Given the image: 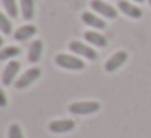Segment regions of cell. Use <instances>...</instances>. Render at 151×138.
<instances>
[{
  "instance_id": "cell-3",
  "label": "cell",
  "mask_w": 151,
  "mask_h": 138,
  "mask_svg": "<svg viewBox=\"0 0 151 138\" xmlns=\"http://www.w3.org/2000/svg\"><path fill=\"white\" fill-rule=\"evenodd\" d=\"M39 76H41V68L33 67V68L26 70V72H24L23 75L18 78V81H15V88H17V89H24V88H28V86L33 85V83L36 81Z\"/></svg>"
},
{
  "instance_id": "cell-22",
  "label": "cell",
  "mask_w": 151,
  "mask_h": 138,
  "mask_svg": "<svg viewBox=\"0 0 151 138\" xmlns=\"http://www.w3.org/2000/svg\"><path fill=\"white\" fill-rule=\"evenodd\" d=\"M148 2H150V5H151V0H148Z\"/></svg>"
},
{
  "instance_id": "cell-20",
  "label": "cell",
  "mask_w": 151,
  "mask_h": 138,
  "mask_svg": "<svg viewBox=\"0 0 151 138\" xmlns=\"http://www.w3.org/2000/svg\"><path fill=\"white\" fill-rule=\"evenodd\" d=\"M2 44H4V39H2V36H0V47H2Z\"/></svg>"
},
{
  "instance_id": "cell-21",
  "label": "cell",
  "mask_w": 151,
  "mask_h": 138,
  "mask_svg": "<svg viewBox=\"0 0 151 138\" xmlns=\"http://www.w3.org/2000/svg\"><path fill=\"white\" fill-rule=\"evenodd\" d=\"M135 2H145V0H135Z\"/></svg>"
},
{
  "instance_id": "cell-18",
  "label": "cell",
  "mask_w": 151,
  "mask_h": 138,
  "mask_svg": "<svg viewBox=\"0 0 151 138\" xmlns=\"http://www.w3.org/2000/svg\"><path fill=\"white\" fill-rule=\"evenodd\" d=\"M8 138H23V132L18 124H12L8 128Z\"/></svg>"
},
{
  "instance_id": "cell-19",
  "label": "cell",
  "mask_w": 151,
  "mask_h": 138,
  "mask_svg": "<svg viewBox=\"0 0 151 138\" xmlns=\"http://www.w3.org/2000/svg\"><path fill=\"white\" fill-rule=\"evenodd\" d=\"M7 104H8L7 94H5V91L2 89V86H0V107H7Z\"/></svg>"
},
{
  "instance_id": "cell-14",
  "label": "cell",
  "mask_w": 151,
  "mask_h": 138,
  "mask_svg": "<svg viewBox=\"0 0 151 138\" xmlns=\"http://www.w3.org/2000/svg\"><path fill=\"white\" fill-rule=\"evenodd\" d=\"M21 4V13L24 20H33L34 17V2L33 0H20Z\"/></svg>"
},
{
  "instance_id": "cell-11",
  "label": "cell",
  "mask_w": 151,
  "mask_h": 138,
  "mask_svg": "<svg viewBox=\"0 0 151 138\" xmlns=\"http://www.w3.org/2000/svg\"><path fill=\"white\" fill-rule=\"evenodd\" d=\"M81 20L85 21L88 26H93V28H96V29H104V28H106L104 20H101L99 17L89 13V12H85V13L81 15Z\"/></svg>"
},
{
  "instance_id": "cell-12",
  "label": "cell",
  "mask_w": 151,
  "mask_h": 138,
  "mask_svg": "<svg viewBox=\"0 0 151 138\" xmlns=\"http://www.w3.org/2000/svg\"><path fill=\"white\" fill-rule=\"evenodd\" d=\"M36 31H37L36 26H33V24H24V26H21L20 29L13 34V36L17 41H26V39H29L31 36H34Z\"/></svg>"
},
{
  "instance_id": "cell-13",
  "label": "cell",
  "mask_w": 151,
  "mask_h": 138,
  "mask_svg": "<svg viewBox=\"0 0 151 138\" xmlns=\"http://www.w3.org/2000/svg\"><path fill=\"white\" fill-rule=\"evenodd\" d=\"M85 37H86L88 42L94 44L96 47H106V46H107V39H106L102 34L96 33V31H88V33L85 34Z\"/></svg>"
},
{
  "instance_id": "cell-9",
  "label": "cell",
  "mask_w": 151,
  "mask_h": 138,
  "mask_svg": "<svg viewBox=\"0 0 151 138\" xmlns=\"http://www.w3.org/2000/svg\"><path fill=\"white\" fill-rule=\"evenodd\" d=\"M119 8H120L122 13H125L127 17H130V18H135V20L141 18V15H143L141 8L135 7L133 4H128V2H125V0H120V2H119Z\"/></svg>"
},
{
  "instance_id": "cell-2",
  "label": "cell",
  "mask_w": 151,
  "mask_h": 138,
  "mask_svg": "<svg viewBox=\"0 0 151 138\" xmlns=\"http://www.w3.org/2000/svg\"><path fill=\"white\" fill-rule=\"evenodd\" d=\"M55 63L65 70H83L85 68V62L75 55H68V54H59L55 57Z\"/></svg>"
},
{
  "instance_id": "cell-15",
  "label": "cell",
  "mask_w": 151,
  "mask_h": 138,
  "mask_svg": "<svg viewBox=\"0 0 151 138\" xmlns=\"http://www.w3.org/2000/svg\"><path fill=\"white\" fill-rule=\"evenodd\" d=\"M20 47H5V49L0 50V60H8V59H13L20 54Z\"/></svg>"
},
{
  "instance_id": "cell-4",
  "label": "cell",
  "mask_w": 151,
  "mask_h": 138,
  "mask_svg": "<svg viewBox=\"0 0 151 138\" xmlns=\"http://www.w3.org/2000/svg\"><path fill=\"white\" fill-rule=\"evenodd\" d=\"M68 47H70V50H72V52L78 54V55L86 57L88 60H96V59H98V54H96V50L91 49L89 46H86V44L80 42V41H72Z\"/></svg>"
},
{
  "instance_id": "cell-17",
  "label": "cell",
  "mask_w": 151,
  "mask_h": 138,
  "mask_svg": "<svg viewBox=\"0 0 151 138\" xmlns=\"http://www.w3.org/2000/svg\"><path fill=\"white\" fill-rule=\"evenodd\" d=\"M0 29L5 34H12V21L0 12Z\"/></svg>"
},
{
  "instance_id": "cell-6",
  "label": "cell",
  "mask_w": 151,
  "mask_h": 138,
  "mask_svg": "<svg viewBox=\"0 0 151 138\" xmlns=\"http://www.w3.org/2000/svg\"><path fill=\"white\" fill-rule=\"evenodd\" d=\"M75 128V122L68 119H60V120H52L49 124V130L52 133H67Z\"/></svg>"
},
{
  "instance_id": "cell-5",
  "label": "cell",
  "mask_w": 151,
  "mask_h": 138,
  "mask_svg": "<svg viewBox=\"0 0 151 138\" xmlns=\"http://www.w3.org/2000/svg\"><path fill=\"white\" fill-rule=\"evenodd\" d=\"M91 8L96 12V13L102 15V17H107V18H117V10L114 7H111L109 4L102 2V0H93L91 2Z\"/></svg>"
},
{
  "instance_id": "cell-1",
  "label": "cell",
  "mask_w": 151,
  "mask_h": 138,
  "mask_svg": "<svg viewBox=\"0 0 151 138\" xmlns=\"http://www.w3.org/2000/svg\"><path fill=\"white\" fill-rule=\"evenodd\" d=\"M99 109H101V104L96 101H80L68 106V111L75 115H89L98 112Z\"/></svg>"
},
{
  "instance_id": "cell-8",
  "label": "cell",
  "mask_w": 151,
  "mask_h": 138,
  "mask_svg": "<svg viewBox=\"0 0 151 138\" xmlns=\"http://www.w3.org/2000/svg\"><path fill=\"white\" fill-rule=\"evenodd\" d=\"M127 52H124V50H119V52H115L114 55L111 57V59L106 62V65H104V68H106V72H115V70L119 68V67L122 65V63L127 60Z\"/></svg>"
},
{
  "instance_id": "cell-7",
  "label": "cell",
  "mask_w": 151,
  "mask_h": 138,
  "mask_svg": "<svg viewBox=\"0 0 151 138\" xmlns=\"http://www.w3.org/2000/svg\"><path fill=\"white\" fill-rule=\"evenodd\" d=\"M18 70H20V62L17 60H12L7 67H5L4 73H2V81H4L5 86L12 85L15 81V76L18 75Z\"/></svg>"
},
{
  "instance_id": "cell-16",
  "label": "cell",
  "mask_w": 151,
  "mask_h": 138,
  "mask_svg": "<svg viewBox=\"0 0 151 138\" xmlns=\"http://www.w3.org/2000/svg\"><path fill=\"white\" fill-rule=\"evenodd\" d=\"M5 5V10L8 12L10 17H18V7H17V0H2Z\"/></svg>"
},
{
  "instance_id": "cell-10",
  "label": "cell",
  "mask_w": 151,
  "mask_h": 138,
  "mask_svg": "<svg viewBox=\"0 0 151 138\" xmlns=\"http://www.w3.org/2000/svg\"><path fill=\"white\" fill-rule=\"evenodd\" d=\"M41 54H42V41L37 39L34 42H31V47L28 50V60L31 63H37L41 59Z\"/></svg>"
}]
</instances>
